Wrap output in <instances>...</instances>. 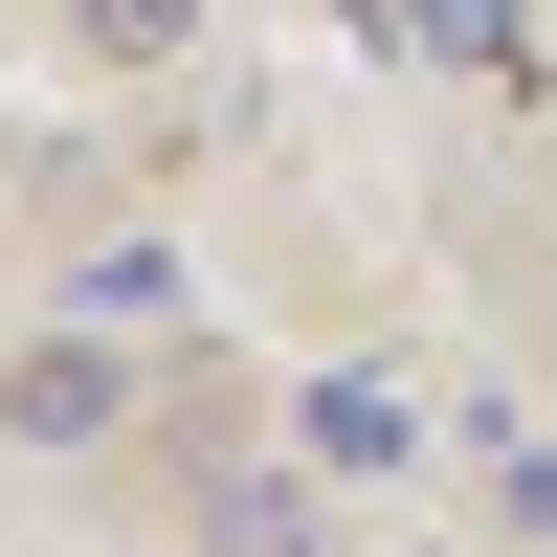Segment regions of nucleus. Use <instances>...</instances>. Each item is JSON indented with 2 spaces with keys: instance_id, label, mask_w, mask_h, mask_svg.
Returning a JSON list of instances; mask_svg holds the SVG:
<instances>
[{
  "instance_id": "f03ea898",
  "label": "nucleus",
  "mask_w": 557,
  "mask_h": 557,
  "mask_svg": "<svg viewBox=\"0 0 557 557\" xmlns=\"http://www.w3.org/2000/svg\"><path fill=\"white\" fill-rule=\"evenodd\" d=\"M89 424H112V357H89V335L23 357V446H89Z\"/></svg>"
},
{
  "instance_id": "f257e3e1",
  "label": "nucleus",
  "mask_w": 557,
  "mask_h": 557,
  "mask_svg": "<svg viewBox=\"0 0 557 557\" xmlns=\"http://www.w3.org/2000/svg\"><path fill=\"white\" fill-rule=\"evenodd\" d=\"M290 446H312V469H401V446H424V401H401V380H312Z\"/></svg>"
},
{
  "instance_id": "7ed1b4c3",
  "label": "nucleus",
  "mask_w": 557,
  "mask_h": 557,
  "mask_svg": "<svg viewBox=\"0 0 557 557\" xmlns=\"http://www.w3.org/2000/svg\"><path fill=\"white\" fill-rule=\"evenodd\" d=\"M89 45H134V67H157V45H201V0H89Z\"/></svg>"
}]
</instances>
